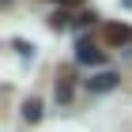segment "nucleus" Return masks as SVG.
<instances>
[{
  "mask_svg": "<svg viewBox=\"0 0 132 132\" xmlns=\"http://www.w3.org/2000/svg\"><path fill=\"white\" fill-rule=\"evenodd\" d=\"M4 4H11V0H4Z\"/></svg>",
  "mask_w": 132,
  "mask_h": 132,
  "instance_id": "obj_6",
  "label": "nucleus"
},
{
  "mask_svg": "<svg viewBox=\"0 0 132 132\" xmlns=\"http://www.w3.org/2000/svg\"><path fill=\"white\" fill-rule=\"evenodd\" d=\"M113 87H117V76L113 72H102L98 79H91V91H113Z\"/></svg>",
  "mask_w": 132,
  "mask_h": 132,
  "instance_id": "obj_4",
  "label": "nucleus"
},
{
  "mask_svg": "<svg viewBox=\"0 0 132 132\" xmlns=\"http://www.w3.org/2000/svg\"><path fill=\"white\" fill-rule=\"evenodd\" d=\"M102 42L121 49V45L132 42V27H128V23H106V27H102Z\"/></svg>",
  "mask_w": 132,
  "mask_h": 132,
  "instance_id": "obj_1",
  "label": "nucleus"
},
{
  "mask_svg": "<svg viewBox=\"0 0 132 132\" xmlns=\"http://www.w3.org/2000/svg\"><path fill=\"white\" fill-rule=\"evenodd\" d=\"M76 61H79V64H102V49H94L91 42L83 38L79 45H76Z\"/></svg>",
  "mask_w": 132,
  "mask_h": 132,
  "instance_id": "obj_2",
  "label": "nucleus"
},
{
  "mask_svg": "<svg viewBox=\"0 0 132 132\" xmlns=\"http://www.w3.org/2000/svg\"><path fill=\"white\" fill-rule=\"evenodd\" d=\"M57 98L61 102L72 98V72H61V76H57Z\"/></svg>",
  "mask_w": 132,
  "mask_h": 132,
  "instance_id": "obj_3",
  "label": "nucleus"
},
{
  "mask_svg": "<svg viewBox=\"0 0 132 132\" xmlns=\"http://www.w3.org/2000/svg\"><path fill=\"white\" fill-rule=\"evenodd\" d=\"M23 117H27V121H38V117H42V102H38V98H30L27 106H23Z\"/></svg>",
  "mask_w": 132,
  "mask_h": 132,
  "instance_id": "obj_5",
  "label": "nucleus"
}]
</instances>
